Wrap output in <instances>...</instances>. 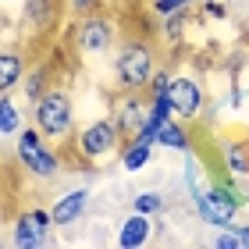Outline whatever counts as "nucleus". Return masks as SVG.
Returning a JSON list of instances; mask_svg holds the SVG:
<instances>
[{"label": "nucleus", "instance_id": "1", "mask_svg": "<svg viewBox=\"0 0 249 249\" xmlns=\"http://www.w3.org/2000/svg\"><path fill=\"white\" fill-rule=\"evenodd\" d=\"M114 75H118V86H121V89L142 93V89L150 86V78L157 75L153 47H150V43H142V39H128V43H124V47L118 50Z\"/></svg>", "mask_w": 249, "mask_h": 249}, {"label": "nucleus", "instance_id": "2", "mask_svg": "<svg viewBox=\"0 0 249 249\" xmlns=\"http://www.w3.org/2000/svg\"><path fill=\"white\" fill-rule=\"evenodd\" d=\"M75 124V107L71 96L64 89H47L36 100V128L47 135V139H68Z\"/></svg>", "mask_w": 249, "mask_h": 249}, {"label": "nucleus", "instance_id": "3", "mask_svg": "<svg viewBox=\"0 0 249 249\" xmlns=\"http://www.w3.org/2000/svg\"><path fill=\"white\" fill-rule=\"evenodd\" d=\"M192 199H196V210L199 217L213 224V228H231L235 213H239V192L228 189V185H213V189H199L192 185Z\"/></svg>", "mask_w": 249, "mask_h": 249}, {"label": "nucleus", "instance_id": "4", "mask_svg": "<svg viewBox=\"0 0 249 249\" xmlns=\"http://www.w3.org/2000/svg\"><path fill=\"white\" fill-rule=\"evenodd\" d=\"M15 153H18V164L25 167V171L32 178H53L61 171V164H57V153L50 150L47 142H43V132L39 128H25V132H18V146H15Z\"/></svg>", "mask_w": 249, "mask_h": 249}, {"label": "nucleus", "instance_id": "5", "mask_svg": "<svg viewBox=\"0 0 249 249\" xmlns=\"http://www.w3.org/2000/svg\"><path fill=\"white\" fill-rule=\"evenodd\" d=\"M124 135L121 128L114 124V118H107V121H93L89 128L78 132V153L86 157V160H100V157H110L114 150H121V142Z\"/></svg>", "mask_w": 249, "mask_h": 249}, {"label": "nucleus", "instance_id": "6", "mask_svg": "<svg viewBox=\"0 0 249 249\" xmlns=\"http://www.w3.org/2000/svg\"><path fill=\"white\" fill-rule=\"evenodd\" d=\"M167 100H171V110H175V118H182V121H192L199 114V107H203V89L196 78H189V75H178L171 78V89H167Z\"/></svg>", "mask_w": 249, "mask_h": 249}, {"label": "nucleus", "instance_id": "7", "mask_svg": "<svg viewBox=\"0 0 249 249\" xmlns=\"http://www.w3.org/2000/svg\"><path fill=\"white\" fill-rule=\"evenodd\" d=\"M53 228V217L47 210H25L15 221V246L18 249H36L47 246V231Z\"/></svg>", "mask_w": 249, "mask_h": 249}, {"label": "nucleus", "instance_id": "8", "mask_svg": "<svg viewBox=\"0 0 249 249\" xmlns=\"http://www.w3.org/2000/svg\"><path fill=\"white\" fill-rule=\"evenodd\" d=\"M146 118H150V104L139 96V93H132V89H124V96H118V104H114V124L121 128V135H132L146 124Z\"/></svg>", "mask_w": 249, "mask_h": 249}, {"label": "nucleus", "instance_id": "9", "mask_svg": "<svg viewBox=\"0 0 249 249\" xmlns=\"http://www.w3.org/2000/svg\"><path fill=\"white\" fill-rule=\"evenodd\" d=\"M75 43H78L82 53H100V50H107L110 43H114V29H110L107 18L86 15L82 21H78V29H75Z\"/></svg>", "mask_w": 249, "mask_h": 249}, {"label": "nucleus", "instance_id": "10", "mask_svg": "<svg viewBox=\"0 0 249 249\" xmlns=\"http://www.w3.org/2000/svg\"><path fill=\"white\" fill-rule=\"evenodd\" d=\"M150 235H153L150 213H139V210H135L132 217L121 221V228H118V246H121V249H139V246L150 242Z\"/></svg>", "mask_w": 249, "mask_h": 249}, {"label": "nucleus", "instance_id": "11", "mask_svg": "<svg viewBox=\"0 0 249 249\" xmlns=\"http://www.w3.org/2000/svg\"><path fill=\"white\" fill-rule=\"evenodd\" d=\"M86 207H89V192L86 189H71V192H64V196L53 203V210H50V217H53V224H75L78 217L86 213Z\"/></svg>", "mask_w": 249, "mask_h": 249}, {"label": "nucleus", "instance_id": "12", "mask_svg": "<svg viewBox=\"0 0 249 249\" xmlns=\"http://www.w3.org/2000/svg\"><path fill=\"white\" fill-rule=\"evenodd\" d=\"M21 78H25V61L18 50H0V96L11 93Z\"/></svg>", "mask_w": 249, "mask_h": 249}, {"label": "nucleus", "instance_id": "13", "mask_svg": "<svg viewBox=\"0 0 249 249\" xmlns=\"http://www.w3.org/2000/svg\"><path fill=\"white\" fill-rule=\"evenodd\" d=\"M153 157V146L150 142H139V139H128L121 146V167L124 171H142Z\"/></svg>", "mask_w": 249, "mask_h": 249}, {"label": "nucleus", "instance_id": "14", "mask_svg": "<svg viewBox=\"0 0 249 249\" xmlns=\"http://www.w3.org/2000/svg\"><path fill=\"white\" fill-rule=\"evenodd\" d=\"M224 167L249 178V139H235V142L224 146Z\"/></svg>", "mask_w": 249, "mask_h": 249}, {"label": "nucleus", "instance_id": "15", "mask_svg": "<svg viewBox=\"0 0 249 249\" xmlns=\"http://www.w3.org/2000/svg\"><path fill=\"white\" fill-rule=\"evenodd\" d=\"M157 142L167 146V150H189V132H185V124L182 118H171V121H164L160 124V132H157Z\"/></svg>", "mask_w": 249, "mask_h": 249}, {"label": "nucleus", "instance_id": "16", "mask_svg": "<svg viewBox=\"0 0 249 249\" xmlns=\"http://www.w3.org/2000/svg\"><path fill=\"white\" fill-rule=\"evenodd\" d=\"M21 128V114H18V107L7 100V93L0 96V132L11 135V132H18Z\"/></svg>", "mask_w": 249, "mask_h": 249}, {"label": "nucleus", "instance_id": "17", "mask_svg": "<svg viewBox=\"0 0 249 249\" xmlns=\"http://www.w3.org/2000/svg\"><path fill=\"white\" fill-rule=\"evenodd\" d=\"M21 86H25V96L32 100V104H36V100L47 93V71H43V68H36V71H29L25 78H21Z\"/></svg>", "mask_w": 249, "mask_h": 249}, {"label": "nucleus", "instance_id": "18", "mask_svg": "<svg viewBox=\"0 0 249 249\" xmlns=\"http://www.w3.org/2000/svg\"><path fill=\"white\" fill-rule=\"evenodd\" d=\"M160 207H164L160 192H139V196H135V210H139V213H157Z\"/></svg>", "mask_w": 249, "mask_h": 249}, {"label": "nucleus", "instance_id": "19", "mask_svg": "<svg viewBox=\"0 0 249 249\" xmlns=\"http://www.w3.org/2000/svg\"><path fill=\"white\" fill-rule=\"evenodd\" d=\"M182 29H185V7L182 11H171V15L164 18V36L167 39H178V36H182Z\"/></svg>", "mask_w": 249, "mask_h": 249}, {"label": "nucleus", "instance_id": "20", "mask_svg": "<svg viewBox=\"0 0 249 249\" xmlns=\"http://www.w3.org/2000/svg\"><path fill=\"white\" fill-rule=\"evenodd\" d=\"M171 78H175V75L157 71V75L150 78V93H153V96H167V89H171Z\"/></svg>", "mask_w": 249, "mask_h": 249}, {"label": "nucleus", "instance_id": "21", "mask_svg": "<svg viewBox=\"0 0 249 249\" xmlns=\"http://www.w3.org/2000/svg\"><path fill=\"white\" fill-rule=\"evenodd\" d=\"M153 4V11H160V15H171V11H182V7H189L192 0H150Z\"/></svg>", "mask_w": 249, "mask_h": 249}, {"label": "nucleus", "instance_id": "22", "mask_svg": "<svg viewBox=\"0 0 249 249\" xmlns=\"http://www.w3.org/2000/svg\"><path fill=\"white\" fill-rule=\"evenodd\" d=\"M217 246L221 249H242V235L239 231H224L221 239H217Z\"/></svg>", "mask_w": 249, "mask_h": 249}, {"label": "nucleus", "instance_id": "23", "mask_svg": "<svg viewBox=\"0 0 249 249\" xmlns=\"http://www.w3.org/2000/svg\"><path fill=\"white\" fill-rule=\"evenodd\" d=\"M207 15H213V18H221V15H224V7H221V4H207Z\"/></svg>", "mask_w": 249, "mask_h": 249}, {"label": "nucleus", "instance_id": "24", "mask_svg": "<svg viewBox=\"0 0 249 249\" xmlns=\"http://www.w3.org/2000/svg\"><path fill=\"white\" fill-rule=\"evenodd\" d=\"M89 4H93V0H71V7H75V11H86Z\"/></svg>", "mask_w": 249, "mask_h": 249}, {"label": "nucleus", "instance_id": "25", "mask_svg": "<svg viewBox=\"0 0 249 249\" xmlns=\"http://www.w3.org/2000/svg\"><path fill=\"white\" fill-rule=\"evenodd\" d=\"M239 235H242V246H249V224H242V228H239Z\"/></svg>", "mask_w": 249, "mask_h": 249}]
</instances>
